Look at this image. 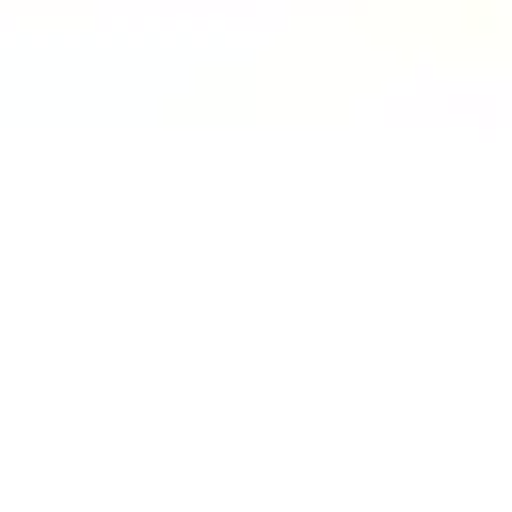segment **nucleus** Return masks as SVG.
Masks as SVG:
<instances>
[]
</instances>
